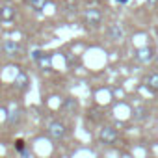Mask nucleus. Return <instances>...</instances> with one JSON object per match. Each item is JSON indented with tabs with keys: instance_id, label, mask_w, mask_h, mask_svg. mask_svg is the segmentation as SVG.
<instances>
[{
	"instance_id": "nucleus-4",
	"label": "nucleus",
	"mask_w": 158,
	"mask_h": 158,
	"mask_svg": "<svg viewBox=\"0 0 158 158\" xmlns=\"http://www.w3.org/2000/svg\"><path fill=\"white\" fill-rule=\"evenodd\" d=\"M2 50H4V54L10 56V58H19V56H23V52H24V48H23L17 41H11V39H8V41L2 43Z\"/></svg>"
},
{
	"instance_id": "nucleus-12",
	"label": "nucleus",
	"mask_w": 158,
	"mask_h": 158,
	"mask_svg": "<svg viewBox=\"0 0 158 158\" xmlns=\"http://www.w3.org/2000/svg\"><path fill=\"white\" fill-rule=\"evenodd\" d=\"M15 147H17L19 152H24V151H26V143H24V139H17V141H15Z\"/></svg>"
},
{
	"instance_id": "nucleus-3",
	"label": "nucleus",
	"mask_w": 158,
	"mask_h": 158,
	"mask_svg": "<svg viewBox=\"0 0 158 158\" xmlns=\"http://www.w3.org/2000/svg\"><path fill=\"white\" fill-rule=\"evenodd\" d=\"M117 139H119L117 128H114V127H102V128H101V132H99V141H101V143H104V145H114V143H117Z\"/></svg>"
},
{
	"instance_id": "nucleus-2",
	"label": "nucleus",
	"mask_w": 158,
	"mask_h": 158,
	"mask_svg": "<svg viewBox=\"0 0 158 158\" xmlns=\"http://www.w3.org/2000/svg\"><path fill=\"white\" fill-rule=\"evenodd\" d=\"M82 19H84V23H86L89 28H99L101 23H102V13H101V10H97V8H89V10H86V11L82 13Z\"/></svg>"
},
{
	"instance_id": "nucleus-9",
	"label": "nucleus",
	"mask_w": 158,
	"mask_h": 158,
	"mask_svg": "<svg viewBox=\"0 0 158 158\" xmlns=\"http://www.w3.org/2000/svg\"><path fill=\"white\" fill-rule=\"evenodd\" d=\"M147 88L151 91H158V73H152L147 76Z\"/></svg>"
},
{
	"instance_id": "nucleus-13",
	"label": "nucleus",
	"mask_w": 158,
	"mask_h": 158,
	"mask_svg": "<svg viewBox=\"0 0 158 158\" xmlns=\"http://www.w3.org/2000/svg\"><path fill=\"white\" fill-rule=\"evenodd\" d=\"M117 2H119V4H123V6H127V4H130V2H132V0H117Z\"/></svg>"
},
{
	"instance_id": "nucleus-5",
	"label": "nucleus",
	"mask_w": 158,
	"mask_h": 158,
	"mask_svg": "<svg viewBox=\"0 0 158 158\" xmlns=\"http://www.w3.org/2000/svg\"><path fill=\"white\" fill-rule=\"evenodd\" d=\"M154 48H151V47H141V48H138V52H136V58H138V61H141V63H149V61H152L154 60Z\"/></svg>"
},
{
	"instance_id": "nucleus-10",
	"label": "nucleus",
	"mask_w": 158,
	"mask_h": 158,
	"mask_svg": "<svg viewBox=\"0 0 158 158\" xmlns=\"http://www.w3.org/2000/svg\"><path fill=\"white\" fill-rule=\"evenodd\" d=\"M28 2H30V6L34 10H43L47 6V0H28Z\"/></svg>"
},
{
	"instance_id": "nucleus-11",
	"label": "nucleus",
	"mask_w": 158,
	"mask_h": 158,
	"mask_svg": "<svg viewBox=\"0 0 158 158\" xmlns=\"http://www.w3.org/2000/svg\"><path fill=\"white\" fill-rule=\"evenodd\" d=\"M147 115H149V110H147V108H138L134 117H136L138 121H141V119H147Z\"/></svg>"
},
{
	"instance_id": "nucleus-7",
	"label": "nucleus",
	"mask_w": 158,
	"mask_h": 158,
	"mask_svg": "<svg viewBox=\"0 0 158 158\" xmlns=\"http://www.w3.org/2000/svg\"><path fill=\"white\" fill-rule=\"evenodd\" d=\"M0 17H2L4 21H11L15 17V8L13 6H2L0 8Z\"/></svg>"
},
{
	"instance_id": "nucleus-1",
	"label": "nucleus",
	"mask_w": 158,
	"mask_h": 158,
	"mask_svg": "<svg viewBox=\"0 0 158 158\" xmlns=\"http://www.w3.org/2000/svg\"><path fill=\"white\" fill-rule=\"evenodd\" d=\"M47 134H48L52 139H61V138H65V134H67V127H65L63 121L52 119V121H48V125H47Z\"/></svg>"
},
{
	"instance_id": "nucleus-14",
	"label": "nucleus",
	"mask_w": 158,
	"mask_h": 158,
	"mask_svg": "<svg viewBox=\"0 0 158 158\" xmlns=\"http://www.w3.org/2000/svg\"><path fill=\"white\" fill-rule=\"evenodd\" d=\"M147 2H149V4H151V6H154V4H156V2H158V0H147Z\"/></svg>"
},
{
	"instance_id": "nucleus-8",
	"label": "nucleus",
	"mask_w": 158,
	"mask_h": 158,
	"mask_svg": "<svg viewBox=\"0 0 158 158\" xmlns=\"http://www.w3.org/2000/svg\"><path fill=\"white\" fill-rule=\"evenodd\" d=\"M28 82H30V78H28V74H26V73H19V74H17V78H15V86H17L19 89L28 88Z\"/></svg>"
},
{
	"instance_id": "nucleus-6",
	"label": "nucleus",
	"mask_w": 158,
	"mask_h": 158,
	"mask_svg": "<svg viewBox=\"0 0 158 158\" xmlns=\"http://www.w3.org/2000/svg\"><path fill=\"white\" fill-rule=\"evenodd\" d=\"M123 35H125V30H123V26H121L119 23H114V24L108 26V37H110V39H114V41H121Z\"/></svg>"
}]
</instances>
